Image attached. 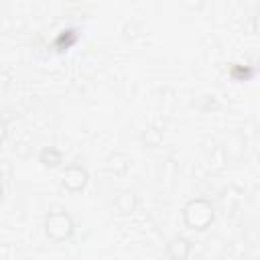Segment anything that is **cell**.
<instances>
[{
  "label": "cell",
  "instance_id": "obj_1",
  "mask_svg": "<svg viewBox=\"0 0 260 260\" xmlns=\"http://www.w3.org/2000/svg\"><path fill=\"white\" fill-rule=\"evenodd\" d=\"M215 219V209L207 199H189L183 207V221L189 230L203 232L207 230Z\"/></svg>",
  "mask_w": 260,
  "mask_h": 260
},
{
  "label": "cell",
  "instance_id": "obj_2",
  "mask_svg": "<svg viewBox=\"0 0 260 260\" xmlns=\"http://www.w3.org/2000/svg\"><path fill=\"white\" fill-rule=\"evenodd\" d=\"M73 230H75V223H73V217L67 211L55 209V211H49L47 213V217H45V234L53 242L69 240L71 234H73Z\"/></svg>",
  "mask_w": 260,
  "mask_h": 260
},
{
  "label": "cell",
  "instance_id": "obj_3",
  "mask_svg": "<svg viewBox=\"0 0 260 260\" xmlns=\"http://www.w3.org/2000/svg\"><path fill=\"white\" fill-rule=\"evenodd\" d=\"M59 179H61V185L67 191H83L87 181H89V175L81 165H69L61 171Z\"/></svg>",
  "mask_w": 260,
  "mask_h": 260
},
{
  "label": "cell",
  "instance_id": "obj_4",
  "mask_svg": "<svg viewBox=\"0 0 260 260\" xmlns=\"http://www.w3.org/2000/svg\"><path fill=\"white\" fill-rule=\"evenodd\" d=\"M167 254H169V258H173V260H185V258H189V254H191V242H189L187 238H183V236H175V238L167 244Z\"/></svg>",
  "mask_w": 260,
  "mask_h": 260
},
{
  "label": "cell",
  "instance_id": "obj_5",
  "mask_svg": "<svg viewBox=\"0 0 260 260\" xmlns=\"http://www.w3.org/2000/svg\"><path fill=\"white\" fill-rule=\"evenodd\" d=\"M114 205H116V209H118L122 215H130V213L136 211L138 199H136V195H134L132 191L122 189V191L116 193V197H114Z\"/></svg>",
  "mask_w": 260,
  "mask_h": 260
},
{
  "label": "cell",
  "instance_id": "obj_6",
  "mask_svg": "<svg viewBox=\"0 0 260 260\" xmlns=\"http://www.w3.org/2000/svg\"><path fill=\"white\" fill-rule=\"evenodd\" d=\"M39 162H43V165L49 167V169H55V167H59V165L63 162V154H61V150L55 148V146H45V148L39 152Z\"/></svg>",
  "mask_w": 260,
  "mask_h": 260
},
{
  "label": "cell",
  "instance_id": "obj_7",
  "mask_svg": "<svg viewBox=\"0 0 260 260\" xmlns=\"http://www.w3.org/2000/svg\"><path fill=\"white\" fill-rule=\"evenodd\" d=\"M108 169L112 173H116V175H124L130 169V158L126 154H122V152H116V154H112L108 158Z\"/></svg>",
  "mask_w": 260,
  "mask_h": 260
},
{
  "label": "cell",
  "instance_id": "obj_8",
  "mask_svg": "<svg viewBox=\"0 0 260 260\" xmlns=\"http://www.w3.org/2000/svg\"><path fill=\"white\" fill-rule=\"evenodd\" d=\"M160 140H162V132H160L158 128H154V126H150V128H146V130L142 132V142H144V146H148V148L158 146Z\"/></svg>",
  "mask_w": 260,
  "mask_h": 260
},
{
  "label": "cell",
  "instance_id": "obj_9",
  "mask_svg": "<svg viewBox=\"0 0 260 260\" xmlns=\"http://www.w3.org/2000/svg\"><path fill=\"white\" fill-rule=\"evenodd\" d=\"M252 28H254V32L260 37V10L256 12V16H254V22H252Z\"/></svg>",
  "mask_w": 260,
  "mask_h": 260
}]
</instances>
